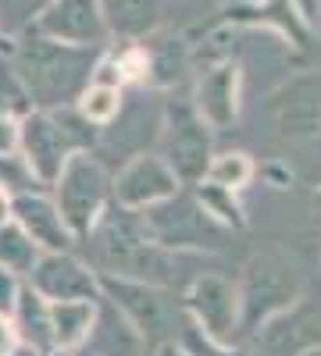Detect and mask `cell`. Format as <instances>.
I'll list each match as a JSON object with an SVG mask.
<instances>
[{
	"label": "cell",
	"instance_id": "cell-1",
	"mask_svg": "<svg viewBox=\"0 0 321 356\" xmlns=\"http://www.w3.org/2000/svg\"><path fill=\"white\" fill-rule=\"evenodd\" d=\"M90 235H93L97 264L111 278H129V282L168 289V285H179L193 264L182 250L157 246L147 235V228H143L139 214L125 211L118 203L100 214Z\"/></svg>",
	"mask_w": 321,
	"mask_h": 356
},
{
	"label": "cell",
	"instance_id": "cell-2",
	"mask_svg": "<svg viewBox=\"0 0 321 356\" xmlns=\"http://www.w3.org/2000/svg\"><path fill=\"white\" fill-rule=\"evenodd\" d=\"M15 72L40 107H68L93 79L90 47L54 43L47 36H29L15 50Z\"/></svg>",
	"mask_w": 321,
	"mask_h": 356
},
{
	"label": "cell",
	"instance_id": "cell-3",
	"mask_svg": "<svg viewBox=\"0 0 321 356\" xmlns=\"http://www.w3.org/2000/svg\"><path fill=\"white\" fill-rule=\"evenodd\" d=\"M18 146L29 171L40 178V186H54L72 154L97 146V132L75 107L33 111L18 125Z\"/></svg>",
	"mask_w": 321,
	"mask_h": 356
},
{
	"label": "cell",
	"instance_id": "cell-4",
	"mask_svg": "<svg viewBox=\"0 0 321 356\" xmlns=\"http://www.w3.org/2000/svg\"><path fill=\"white\" fill-rule=\"evenodd\" d=\"M236 296H240V328L260 332L268 321L293 310V303L304 296V271L282 253H260L246 264Z\"/></svg>",
	"mask_w": 321,
	"mask_h": 356
},
{
	"label": "cell",
	"instance_id": "cell-5",
	"mask_svg": "<svg viewBox=\"0 0 321 356\" xmlns=\"http://www.w3.org/2000/svg\"><path fill=\"white\" fill-rule=\"evenodd\" d=\"M54 196H57V211H61L72 235H90L100 214L107 211V196H111L107 168L90 150L72 154L54 182Z\"/></svg>",
	"mask_w": 321,
	"mask_h": 356
},
{
	"label": "cell",
	"instance_id": "cell-6",
	"mask_svg": "<svg viewBox=\"0 0 321 356\" xmlns=\"http://www.w3.org/2000/svg\"><path fill=\"white\" fill-rule=\"evenodd\" d=\"M139 221L150 239L164 250H193V246L218 250L221 246V225L193 196H182V193H171L168 200L147 207L139 214Z\"/></svg>",
	"mask_w": 321,
	"mask_h": 356
},
{
	"label": "cell",
	"instance_id": "cell-7",
	"mask_svg": "<svg viewBox=\"0 0 321 356\" xmlns=\"http://www.w3.org/2000/svg\"><path fill=\"white\" fill-rule=\"evenodd\" d=\"M100 292L104 300L118 307L132 324L136 332L147 339V342H175L179 335V324L186 314H179L175 300L157 289V285H143V282H129V278H111V275H100Z\"/></svg>",
	"mask_w": 321,
	"mask_h": 356
},
{
	"label": "cell",
	"instance_id": "cell-8",
	"mask_svg": "<svg viewBox=\"0 0 321 356\" xmlns=\"http://www.w3.org/2000/svg\"><path fill=\"white\" fill-rule=\"evenodd\" d=\"M164 164L168 171L179 178V182L193 186V182H203L208 175V164H211V136H208V125L196 118L193 107H168L164 114Z\"/></svg>",
	"mask_w": 321,
	"mask_h": 356
},
{
	"label": "cell",
	"instance_id": "cell-9",
	"mask_svg": "<svg viewBox=\"0 0 321 356\" xmlns=\"http://www.w3.org/2000/svg\"><path fill=\"white\" fill-rule=\"evenodd\" d=\"M186 317L203 328L214 342H232L240 332V296L228 278L203 271L189 282L186 292Z\"/></svg>",
	"mask_w": 321,
	"mask_h": 356
},
{
	"label": "cell",
	"instance_id": "cell-10",
	"mask_svg": "<svg viewBox=\"0 0 321 356\" xmlns=\"http://www.w3.org/2000/svg\"><path fill=\"white\" fill-rule=\"evenodd\" d=\"M36 36L68 47H100L107 40L100 0H50L36 15Z\"/></svg>",
	"mask_w": 321,
	"mask_h": 356
},
{
	"label": "cell",
	"instance_id": "cell-11",
	"mask_svg": "<svg viewBox=\"0 0 321 356\" xmlns=\"http://www.w3.org/2000/svg\"><path fill=\"white\" fill-rule=\"evenodd\" d=\"M161 125H164V114L157 104H147L143 97H136V104H122L118 114L107 122V132L97 136V146H100V157H118V161H132L139 157L147 146L161 136Z\"/></svg>",
	"mask_w": 321,
	"mask_h": 356
},
{
	"label": "cell",
	"instance_id": "cell-12",
	"mask_svg": "<svg viewBox=\"0 0 321 356\" xmlns=\"http://www.w3.org/2000/svg\"><path fill=\"white\" fill-rule=\"evenodd\" d=\"M29 289L40 292L47 303L68 300H100V275L90 271L72 253H43L29 271Z\"/></svg>",
	"mask_w": 321,
	"mask_h": 356
},
{
	"label": "cell",
	"instance_id": "cell-13",
	"mask_svg": "<svg viewBox=\"0 0 321 356\" xmlns=\"http://www.w3.org/2000/svg\"><path fill=\"white\" fill-rule=\"evenodd\" d=\"M111 193H114V203L125 207V211H147V207L168 200L171 193H179V178L168 171V164L161 157L139 154L114 178Z\"/></svg>",
	"mask_w": 321,
	"mask_h": 356
},
{
	"label": "cell",
	"instance_id": "cell-14",
	"mask_svg": "<svg viewBox=\"0 0 321 356\" xmlns=\"http://www.w3.org/2000/svg\"><path fill=\"white\" fill-rule=\"evenodd\" d=\"M275 125L293 143L321 139V75H300L275 97Z\"/></svg>",
	"mask_w": 321,
	"mask_h": 356
},
{
	"label": "cell",
	"instance_id": "cell-15",
	"mask_svg": "<svg viewBox=\"0 0 321 356\" xmlns=\"http://www.w3.org/2000/svg\"><path fill=\"white\" fill-rule=\"evenodd\" d=\"M8 214L40 246V253H68L75 243L72 228L65 225L61 211H57V203L47 200L43 193H25V196L8 200Z\"/></svg>",
	"mask_w": 321,
	"mask_h": 356
},
{
	"label": "cell",
	"instance_id": "cell-16",
	"mask_svg": "<svg viewBox=\"0 0 321 356\" xmlns=\"http://www.w3.org/2000/svg\"><path fill=\"white\" fill-rule=\"evenodd\" d=\"M193 111L208 129H228L236 125L240 114V68L236 65H218L208 75H200Z\"/></svg>",
	"mask_w": 321,
	"mask_h": 356
},
{
	"label": "cell",
	"instance_id": "cell-17",
	"mask_svg": "<svg viewBox=\"0 0 321 356\" xmlns=\"http://www.w3.org/2000/svg\"><path fill=\"white\" fill-rule=\"evenodd\" d=\"M147 346L150 342L136 332V324L100 296L97 314H93V328L86 335V349L93 356H147Z\"/></svg>",
	"mask_w": 321,
	"mask_h": 356
},
{
	"label": "cell",
	"instance_id": "cell-18",
	"mask_svg": "<svg viewBox=\"0 0 321 356\" xmlns=\"http://www.w3.org/2000/svg\"><path fill=\"white\" fill-rule=\"evenodd\" d=\"M15 317V335L22 339V346H33L36 353L54 349V332H50V303L40 292H33L29 285H22L18 303L11 310Z\"/></svg>",
	"mask_w": 321,
	"mask_h": 356
},
{
	"label": "cell",
	"instance_id": "cell-19",
	"mask_svg": "<svg viewBox=\"0 0 321 356\" xmlns=\"http://www.w3.org/2000/svg\"><path fill=\"white\" fill-rule=\"evenodd\" d=\"M97 300H68V303H50V332H54V349L72 353L86 346V335L93 328Z\"/></svg>",
	"mask_w": 321,
	"mask_h": 356
},
{
	"label": "cell",
	"instance_id": "cell-20",
	"mask_svg": "<svg viewBox=\"0 0 321 356\" xmlns=\"http://www.w3.org/2000/svg\"><path fill=\"white\" fill-rule=\"evenodd\" d=\"M100 11L107 22V33L136 40V36H147L161 22V0H104Z\"/></svg>",
	"mask_w": 321,
	"mask_h": 356
},
{
	"label": "cell",
	"instance_id": "cell-21",
	"mask_svg": "<svg viewBox=\"0 0 321 356\" xmlns=\"http://www.w3.org/2000/svg\"><path fill=\"white\" fill-rule=\"evenodd\" d=\"M43 253H40V246L29 239V235L15 225V221H4L0 225V267L4 271H11V275H25L29 278V271L36 267V260H40Z\"/></svg>",
	"mask_w": 321,
	"mask_h": 356
},
{
	"label": "cell",
	"instance_id": "cell-22",
	"mask_svg": "<svg viewBox=\"0 0 321 356\" xmlns=\"http://www.w3.org/2000/svg\"><path fill=\"white\" fill-rule=\"evenodd\" d=\"M118 107H122V93H118V86H111V82H90L79 93V104H75V111L90 125H107L111 118L118 114Z\"/></svg>",
	"mask_w": 321,
	"mask_h": 356
},
{
	"label": "cell",
	"instance_id": "cell-23",
	"mask_svg": "<svg viewBox=\"0 0 321 356\" xmlns=\"http://www.w3.org/2000/svg\"><path fill=\"white\" fill-rule=\"evenodd\" d=\"M250 178H253V164H250L246 154H221V157H211L203 182L236 193V189H243V186L250 182Z\"/></svg>",
	"mask_w": 321,
	"mask_h": 356
},
{
	"label": "cell",
	"instance_id": "cell-24",
	"mask_svg": "<svg viewBox=\"0 0 321 356\" xmlns=\"http://www.w3.org/2000/svg\"><path fill=\"white\" fill-rule=\"evenodd\" d=\"M0 193L8 200L25 196V193H40V178L29 171L22 154H0Z\"/></svg>",
	"mask_w": 321,
	"mask_h": 356
},
{
	"label": "cell",
	"instance_id": "cell-25",
	"mask_svg": "<svg viewBox=\"0 0 321 356\" xmlns=\"http://www.w3.org/2000/svg\"><path fill=\"white\" fill-rule=\"evenodd\" d=\"M33 114V97L22 86L15 65L0 61V118H25Z\"/></svg>",
	"mask_w": 321,
	"mask_h": 356
},
{
	"label": "cell",
	"instance_id": "cell-26",
	"mask_svg": "<svg viewBox=\"0 0 321 356\" xmlns=\"http://www.w3.org/2000/svg\"><path fill=\"white\" fill-rule=\"evenodd\" d=\"M196 203L208 211L218 225H232V228H243V211H240V203L236 196H232L228 189L221 186H211V182H203L200 193H196Z\"/></svg>",
	"mask_w": 321,
	"mask_h": 356
},
{
	"label": "cell",
	"instance_id": "cell-27",
	"mask_svg": "<svg viewBox=\"0 0 321 356\" xmlns=\"http://www.w3.org/2000/svg\"><path fill=\"white\" fill-rule=\"evenodd\" d=\"M179 349L186 353V356H246V353H240V349H228V342H214L203 328H196V324L189 321V317H182V324H179Z\"/></svg>",
	"mask_w": 321,
	"mask_h": 356
},
{
	"label": "cell",
	"instance_id": "cell-28",
	"mask_svg": "<svg viewBox=\"0 0 321 356\" xmlns=\"http://www.w3.org/2000/svg\"><path fill=\"white\" fill-rule=\"evenodd\" d=\"M18 292H22L18 275H11V271H4V267H0V317H11V310H15V303H18Z\"/></svg>",
	"mask_w": 321,
	"mask_h": 356
},
{
	"label": "cell",
	"instance_id": "cell-29",
	"mask_svg": "<svg viewBox=\"0 0 321 356\" xmlns=\"http://www.w3.org/2000/svg\"><path fill=\"white\" fill-rule=\"evenodd\" d=\"M15 146H18L15 118H0V154H15Z\"/></svg>",
	"mask_w": 321,
	"mask_h": 356
},
{
	"label": "cell",
	"instance_id": "cell-30",
	"mask_svg": "<svg viewBox=\"0 0 321 356\" xmlns=\"http://www.w3.org/2000/svg\"><path fill=\"white\" fill-rule=\"evenodd\" d=\"M15 328H11V324H8V317H0V356H8L11 349H15Z\"/></svg>",
	"mask_w": 321,
	"mask_h": 356
},
{
	"label": "cell",
	"instance_id": "cell-31",
	"mask_svg": "<svg viewBox=\"0 0 321 356\" xmlns=\"http://www.w3.org/2000/svg\"><path fill=\"white\" fill-rule=\"evenodd\" d=\"M157 356H186V353H182L179 346H175V342H164V346L157 349Z\"/></svg>",
	"mask_w": 321,
	"mask_h": 356
},
{
	"label": "cell",
	"instance_id": "cell-32",
	"mask_svg": "<svg viewBox=\"0 0 321 356\" xmlns=\"http://www.w3.org/2000/svg\"><path fill=\"white\" fill-rule=\"evenodd\" d=\"M15 4H18L22 11H29V8H40V11H43V8L50 4V0H15Z\"/></svg>",
	"mask_w": 321,
	"mask_h": 356
},
{
	"label": "cell",
	"instance_id": "cell-33",
	"mask_svg": "<svg viewBox=\"0 0 321 356\" xmlns=\"http://www.w3.org/2000/svg\"><path fill=\"white\" fill-rule=\"evenodd\" d=\"M8 356H43V353H36L33 346H15V349H11Z\"/></svg>",
	"mask_w": 321,
	"mask_h": 356
},
{
	"label": "cell",
	"instance_id": "cell-34",
	"mask_svg": "<svg viewBox=\"0 0 321 356\" xmlns=\"http://www.w3.org/2000/svg\"><path fill=\"white\" fill-rule=\"evenodd\" d=\"M297 4H300V11H304L307 18H311V15L318 11V0H297Z\"/></svg>",
	"mask_w": 321,
	"mask_h": 356
},
{
	"label": "cell",
	"instance_id": "cell-35",
	"mask_svg": "<svg viewBox=\"0 0 321 356\" xmlns=\"http://www.w3.org/2000/svg\"><path fill=\"white\" fill-rule=\"evenodd\" d=\"M8 218H11V214H8V196H4V193H0V225H4Z\"/></svg>",
	"mask_w": 321,
	"mask_h": 356
},
{
	"label": "cell",
	"instance_id": "cell-36",
	"mask_svg": "<svg viewBox=\"0 0 321 356\" xmlns=\"http://www.w3.org/2000/svg\"><path fill=\"white\" fill-rule=\"evenodd\" d=\"M54 356H72V353H61V349H57V353H54Z\"/></svg>",
	"mask_w": 321,
	"mask_h": 356
},
{
	"label": "cell",
	"instance_id": "cell-37",
	"mask_svg": "<svg viewBox=\"0 0 321 356\" xmlns=\"http://www.w3.org/2000/svg\"><path fill=\"white\" fill-rule=\"evenodd\" d=\"M79 356H93V353H90V349H86V353H79Z\"/></svg>",
	"mask_w": 321,
	"mask_h": 356
},
{
	"label": "cell",
	"instance_id": "cell-38",
	"mask_svg": "<svg viewBox=\"0 0 321 356\" xmlns=\"http://www.w3.org/2000/svg\"><path fill=\"white\" fill-rule=\"evenodd\" d=\"M314 15H321V4H318V11H314Z\"/></svg>",
	"mask_w": 321,
	"mask_h": 356
}]
</instances>
